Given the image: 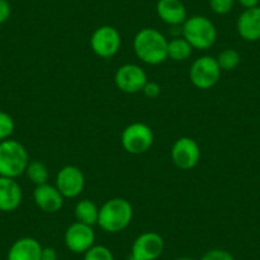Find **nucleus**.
Returning a JSON list of instances; mask_svg holds the SVG:
<instances>
[{"instance_id": "f257e3e1", "label": "nucleus", "mask_w": 260, "mask_h": 260, "mask_svg": "<svg viewBox=\"0 0 260 260\" xmlns=\"http://www.w3.org/2000/svg\"><path fill=\"white\" fill-rule=\"evenodd\" d=\"M166 37L156 28H142L134 36L133 47L137 57L149 65H158L167 59Z\"/></svg>"}, {"instance_id": "f03ea898", "label": "nucleus", "mask_w": 260, "mask_h": 260, "mask_svg": "<svg viewBox=\"0 0 260 260\" xmlns=\"http://www.w3.org/2000/svg\"><path fill=\"white\" fill-rule=\"evenodd\" d=\"M133 219V207L124 198H112L105 202L100 208V229L107 234H119L124 231Z\"/></svg>"}, {"instance_id": "7ed1b4c3", "label": "nucleus", "mask_w": 260, "mask_h": 260, "mask_svg": "<svg viewBox=\"0 0 260 260\" xmlns=\"http://www.w3.org/2000/svg\"><path fill=\"white\" fill-rule=\"evenodd\" d=\"M29 164L28 152L14 139L0 142V176L17 179L26 172Z\"/></svg>"}, {"instance_id": "20e7f679", "label": "nucleus", "mask_w": 260, "mask_h": 260, "mask_svg": "<svg viewBox=\"0 0 260 260\" xmlns=\"http://www.w3.org/2000/svg\"><path fill=\"white\" fill-rule=\"evenodd\" d=\"M182 37L197 50H207L217 40V29L213 22L204 16H192L182 23Z\"/></svg>"}, {"instance_id": "39448f33", "label": "nucleus", "mask_w": 260, "mask_h": 260, "mask_svg": "<svg viewBox=\"0 0 260 260\" xmlns=\"http://www.w3.org/2000/svg\"><path fill=\"white\" fill-rule=\"evenodd\" d=\"M154 134L149 125L132 122L121 133V146L130 154H143L153 146Z\"/></svg>"}, {"instance_id": "423d86ee", "label": "nucleus", "mask_w": 260, "mask_h": 260, "mask_svg": "<svg viewBox=\"0 0 260 260\" xmlns=\"http://www.w3.org/2000/svg\"><path fill=\"white\" fill-rule=\"evenodd\" d=\"M221 68L217 59L209 55L198 57L190 67L189 78L192 86L199 89H211L221 78Z\"/></svg>"}, {"instance_id": "0eeeda50", "label": "nucleus", "mask_w": 260, "mask_h": 260, "mask_svg": "<svg viewBox=\"0 0 260 260\" xmlns=\"http://www.w3.org/2000/svg\"><path fill=\"white\" fill-rule=\"evenodd\" d=\"M164 250V237L157 232L147 231L134 240L127 260H157Z\"/></svg>"}, {"instance_id": "6e6552de", "label": "nucleus", "mask_w": 260, "mask_h": 260, "mask_svg": "<svg viewBox=\"0 0 260 260\" xmlns=\"http://www.w3.org/2000/svg\"><path fill=\"white\" fill-rule=\"evenodd\" d=\"M91 49L97 56L109 59L117 54L121 46V36L119 31L112 26H101L92 34Z\"/></svg>"}, {"instance_id": "1a4fd4ad", "label": "nucleus", "mask_w": 260, "mask_h": 260, "mask_svg": "<svg viewBox=\"0 0 260 260\" xmlns=\"http://www.w3.org/2000/svg\"><path fill=\"white\" fill-rule=\"evenodd\" d=\"M115 84L124 93L134 94L143 91L148 82L144 69L137 64H124L119 67L115 73Z\"/></svg>"}, {"instance_id": "9d476101", "label": "nucleus", "mask_w": 260, "mask_h": 260, "mask_svg": "<svg viewBox=\"0 0 260 260\" xmlns=\"http://www.w3.org/2000/svg\"><path fill=\"white\" fill-rule=\"evenodd\" d=\"M96 241V234L92 226L76 221L67 229L64 234V244L74 254H84Z\"/></svg>"}, {"instance_id": "9b49d317", "label": "nucleus", "mask_w": 260, "mask_h": 260, "mask_svg": "<svg viewBox=\"0 0 260 260\" xmlns=\"http://www.w3.org/2000/svg\"><path fill=\"white\" fill-rule=\"evenodd\" d=\"M171 159L180 170H191L201 159L199 144L190 137H181L174 143L171 148Z\"/></svg>"}, {"instance_id": "f8f14e48", "label": "nucleus", "mask_w": 260, "mask_h": 260, "mask_svg": "<svg viewBox=\"0 0 260 260\" xmlns=\"http://www.w3.org/2000/svg\"><path fill=\"white\" fill-rule=\"evenodd\" d=\"M86 179L81 169L73 165H68L60 169L56 174L55 186L61 192L64 198H77L83 191Z\"/></svg>"}, {"instance_id": "ddd939ff", "label": "nucleus", "mask_w": 260, "mask_h": 260, "mask_svg": "<svg viewBox=\"0 0 260 260\" xmlns=\"http://www.w3.org/2000/svg\"><path fill=\"white\" fill-rule=\"evenodd\" d=\"M35 204L45 213H56L64 206V197L55 185H37L34 190Z\"/></svg>"}, {"instance_id": "4468645a", "label": "nucleus", "mask_w": 260, "mask_h": 260, "mask_svg": "<svg viewBox=\"0 0 260 260\" xmlns=\"http://www.w3.org/2000/svg\"><path fill=\"white\" fill-rule=\"evenodd\" d=\"M23 199L22 187L16 179L0 176V212H13Z\"/></svg>"}, {"instance_id": "2eb2a0df", "label": "nucleus", "mask_w": 260, "mask_h": 260, "mask_svg": "<svg viewBox=\"0 0 260 260\" xmlns=\"http://www.w3.org/2000/svg\"><path fill=\"white\" fill-rule=\"evenodd\" d=\"M237 32L245 41L254 42L260 40V7L245 9L236 23Z\"/></svg>"}, {"instance_id": "dca6fc26", "label": "nucleus", "mask_w": 260, "mask_h": 260, "mask_svg": "<svg viewBox=\"0 0 260 260\" xmlns=\"http://www.w3.org/2000/svg\"><path fill=\"white\" fill-rule=\"evenodd\" d=\"M42 246L34 237H21L9 247L7 260H41Z\"/></svg>"}, {"instance_id": "f3484780", "label": "nucleus", "mask_w": 260, "mask_h": 260, "mask_svg": "<svg viewBox=\"0 0 260 260\" xmlns=\"http://www.w3.org/2000/svg\"><path fill=\"white\" fill-rule=\"evenodd\" d=\"M157 16L170 26H179L186 21V8L181 0H158L156 4Z\"/></svg>"}, {"instance_id": "a211bd4d", "label": "nucleus", "mask_w": 260, "mask_h": 260, "mask_svg": "<svg viewBox=\"0 0 260 260\" xmlns=\"http://www.w3.org/2000/svg\"><path fill=\"white\" fill-rule=\"evenodd\" d=\"M99 213L100 208L97 207V204L93 201H89V199L79 201L74 207V216H76L77 221L92 227L97 224Z\"/></svg>"}, {"instance_id": "6ab92c4d", "label": "nucleus", "mask_w": 260, "mask_h": 260, "mask_svg": "<svg viewBox=\"0 0 260 260\" xmlns=\"http://www.w3.org/2000/svg\"><path fill=\"white\" fill-rule=\"evenodd\" d=\"M192 54V46L184 39V37H177V39L169 41L167 45V59H171L174 61H185L189 59Z\"/></svg>"}, {"instance_id": "aec40b11", "label": "nucleus", "mask_w": 260, "mask_h": 260, "mask_svg": "<svg viewBox=\"0 0 260 260\" xmlns=\"http://www.w3.org/2000/svg\"><path fill=\"white\" fill-rule=\"evenodd\" d=\"M27 177L29 179V181L32 184L42 185L46 184L47 180H49V169H47L46 165L41 161H31L27 166L26 172Z\"/></svg>"}, {"instance_id": "412c9836", "label": "nucleus", "mask_w": 260, "mask_h": 260, "mask_svg": "<svg viewBox=\"0 0 260 260\" xmlns=\"http://www.w3.org/2000/svg\"><path fill=\"white\" fill-rule=\"evenodd\" d=\"M217 62H218L221 71L230 72L234 71L237 65L240 64V54L234 49H226L222 52H219L218 56L216 57Z\"/></svg>"}, {"instance_id": "4be33fe9", "label": "nucleus", "mask_w": 260, "mask_h": 260, "mask_svg": "<svg viewBox=\"0 0 260 260\" xmlns=\"http://www.w3.org/2000/svg\"><path fill=\"white\" fill-rule=\"evenodd\" d=\"M83 260H115L111 250L105 245H96L83 254Z\"/></svg>"}, {"instance_id": "5701e85b", "label": "nucleus", "mask_w": 260, "mask_h": 260, "mask_svg": "<svg viewBox=\"0 0 260 260\" xmlns=\"http://www.w3.org/2000/svg\"><path fill=\"white\" fill-rule=\"evenodd\" d=\"M14 127H16V124H14L13 117L7 112L0 111V142L11 138Z\"/></svg>"}, {"instance_id": "b1692460", "label": "nucleus", "mask_w": 260, "mask_h": 260, "mask_svg": "<svg viewBox=\"0 0 260 260\" xmlns=\"http://www.w3.org/2000/svg\"><path fill=\"white\" fill-rule=\"evenodd\" d=\"M235 0H209V7L218 16L230 13L234 8Z\"/></svg>"}, {"instance_id": "393cba45", "label": "nucleus", "mask_w": 260, "mask_h": 260, "mask_svg": "<svg viewBox=\"0 0 260 260\" xmlns=\"http://www.w3.org/2000/svg\"><path fill=\"white\" fill-rule=\"evenodd\" d=\"M201 260H235L231 252L223 249H212L207 251Z\"/></svg>"}, {"instance_id": "a878e982", "label": "nucleus", "mask_w": 260, "mask_h": 260, "mask_svg": "<svg viewBox=\"0 0 260 260\" xmlns=\"http://www.w3.org/2000/svg\"><path fill=\"white\" fill-rule=\"evenodd\" d=\"M144 96L148 97V99H157V97L161 94V86L156 82H147L146 86H144L143 91Z\"/></svg>"}, {"instance_id": "bb28decb", "label": "nucleus", "mask_w": 260, "mask_h": 260, "mask_svg": "<svg viewBox=\"0 0 260 260\" xmlns=\"http://www.w3.org/2000/svg\"><path fill=\"white\" fill-rule=\"evenodd\" d=\"M12 8L8 0H0V24L7 22L11 17Z\"/></svg>"}, {"instance_id": "cd10ccee", "label": "nucleus", "mask_w": 260, "mask_h": 260, "mask_svg": "<svg viewBox=\"0 0 260 260\" xmlns=\"http://www.w3.org/2000/svg\"><path fill=\"white\" fill-rule=\"evenodd\" d=\"M41 260H57V251L51 246L42 247Z\"/></svg>"}, {"instance_id": "c85d7f7f", "label": "nucleus", "mask_w": 260, "mask_h": 260, "mask_svg": "<svg viewBox=\"0 0 260 260\" xmlns=\"http://www.w3.org/2000/svg\"><path fill=\"white\" fill-rule=\"evenodd\" d=\"M237 2H239L240 6L244 7L245 9L254 8V7H257V4H259V0H237Z\"/></svg>"}, {"instance_id": "c756f323", "label": "nucleus", "mask_w": 260, "mask_h": 260, "mask_svg": "<svg viewBox=\"0 0 260 260\" xmlns=\"http://www.w3.org/2000/svg\"><path fill=\"white\" fill-rule=\"evenodd\" d=\"M176 260H194V259H191V257L189 256H181V257H177Z\"/></svg>"}]
</instances>
